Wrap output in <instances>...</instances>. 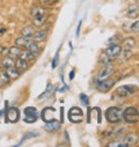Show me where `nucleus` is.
<instances>
[{"mask_svg": "<svg viewBox=\"0 0 139 147\" xmlns=\"http://www.w3.org/2000/svg\"><path fill=\"white\" fill-rule=\"evenodd\" d=\"M104 115H106V118L109 123L117 124L123 118V110L117 108V107H110V108L107 109V111Z\"/></svg>", "mask_w": 139, "mask_h": 147, "instance_id": "nucleus-1", "label": "nucleus"}, {"mask_svg": "<svg viewBox=\"0 0 139 147\" xmlns=\"http://www.w3.org/2000/svg\"><path fill=\"white\" fill-rule=\"evenodd\" d=\"M123 118L126 123L133 124L139 119V111L138 109L134 107H129L125 109V111H123Z\"/></svg>", "mask_w": 139, "mask_h": 147, "instance_id": "nucleus-2", "label": "nucleus"}, {"mask_svg": "<svg viewBox=\"0 0 139 147\" xmlns=\"http://www.w3.org/2000/svg\"><path fill=\"white\" fill-rule=\"evenodd\" d=\"M114 71H115V66L111 64V63H109V64H106L103 66V68H102V71L99 73V76L96 77V82H99V81H102V80H106V79H108L113 73H114Z\"/></svg>", "mask_w": 139, "mask_h": 147, "instance_id": "nucleus-3", "label": "nucleus"}, {"mask_svg": "<svg viewBox=\"0 0 139 147\" xmlns=\"http://www.w3.org/2000/svg\"><path fill=\"white\" fill-rule=\"evenodd\" d=\"M115 85V80L113 79H106V80H102V81H99L97 82V89L102 93H106L108 90H110V88Z\"/></svg>", "mask_w": 139, "mask_h": 147, "instance_id": "nucleus-4", "label": "nucleus"}, {"mask_svg": "<svg viewBox=\"0 0 139 147\" xmlns=\"http://www.w3.org/2000/svg\"><path fill=\"white\" fill-rule=\"evenodd\" d=\"M6 118L8 122L11 123H16L20 118V113H19V110L16 108H9L7 110V113H6Z\"/></svg>", "mask_w": 139, "mask_h": 147, "instance_id": "nucleus-5", "label": "nucleus"}, {"mask_svg": "<svg viewBox=\"0 0 139 147\" xmlns=\"http://www.w3.org/2000/svg\"><path fill=\"white\" fill-rule=\"evenodd\" d=\"M134 90H136V88H134L133 86H131V85H125V86L118 87V88L116 89V94H117L118 96H126V95H129V94L134 93Z\"/></svg>", "mask_w": 139, "mask_h": 147, "instance_id": "nucleus-6", "label": "nucleus"}, {"mask_svg": "<svg viewBox=\"0 0 139 147\" xmlns=\"http://www.w3.org/2000/svg\"><path fill=\"white\" fill-rule=\"evenodd\" d=\"M26 48H27L35 57L38 56L40 52H41V49H40L37 42H35V41H32V40H28V42H27V44H26Z\"/></svg>", "mask_w": 139, "mask_h": 147, "instance_id": "nucleus-7", "label": "nucleus"}, {"mask_svg": "<svg viewBox=\"0 0 139 147\" xmlns=\"http://www.w3.org/2000/svg\"><path fill=\"white\" fill-rule=\"evenodd\" d=\"M121 52H122V48L118 45V44H111V45H109L108 47V49H107V51H106V53L107 55H109L110 57H113V58H115V57H117V56H119L121 55Z\"/></svg>", "mask_w": 139, "mask_h": 147, "instance_id": "nucleus-8", "label": "nucleus"}, {"mask_svg": "<svg viewBox=\"0 0 139 147\" xmlns=\"http://www.w3.org/2000/svg\"><path fill=\"white\" fill-rule=\"evenodd\" d=\"M138 140H139L138 134H136V133H130V134H128V136L124 137V139H123L122 142H123L125 146H133Z\"/></svg>", "mask_w": 139, "mask_h": 147, "instance_id": "nucleus-9", "label": "nucleus"}, {"mask_svg": "<svg viewBox=\"0 0 139 147\" xmlns=\"http://www.w3.org/2000/svg\"><path fill=\"white\" fill-rule=\"evenodd\" d=\"M47 37H48V30L41 29V30L36 31V32H34L31 40L35 41V42H42V41H44Z\"/></svg>", "mask_w": 139, "mask_h": 147, "instance_id": "nucleus-10", "label": "nucleus"}, {"mask_svg": "<svg viewBox=\"0 0 139 147\" xmlns=\"http://www.w3.org/2000/svg\"><path fill=\"white\" fill-rule=\"evenodd\" d=\"M44 129L47 131H49V132H56V131H58L60 129V123L58 121H56V119H52V121L45 123Z\"/></svg>", "mask_w": 139, "mask_h": 147, "instance_id": "nucleus-11", "label": "nucleus"}, {"mask_svg": "<svg viewBox=\"0 0 139 147\" xmlns=\"http://www.w3.org/2000/svg\"><path fill=\"white\" fill-rule=\"evenodd\" d=\"M139 15V7L134 4H131L126 9V16L130 19H134Z\"/></svg>", "mask_w": 139, "mask_h": 147, "instance_id": "nucleus-12", "label": "nucleus"}, {"mask_svg": "<svg viewBox=\"0 0 139 147\" xmlns=\"http://www.w3.org/2000/svg\"><path fill=\"white\" fill-rule=\"evenodd\" d=\"M21 51H22V49H21V47H19V45L11 47V48H8V52H7L6 56H8V57H11V58H13V59H16L18 57H20Z\"/></svg>", "mask_w": 139, "mask_h": 147, "instance_id": "nucleus-13", "label": "nucleus"}, {"mask_svg": "<svg viewBox=\"0 0 139 147\" xmlns=\"http://www.w3.org/2000/svg\"><path fill=\"white\" fill-rule=\"evenodd\" d=\"M18 69H20V71H26L27 68H28V61L27 60H24V59H22L21 57H18L16 59H15V65H14Z\"/></svg>", "mask_w": 139, "mask_h": 147, "instance_id": "nucleus-14", "label": "nucleus"}, {"mask_svg": "<svg viewBox=\"0 0 139 147\" xmlns=\"http://www.w3.org/2000/svg\"><path fill=\"white\" fill-rule=\"evenodd\" d=\"M31 16L32 18H42V16H47V12L43 7H35L34 9H31Z\"/></svg>", "mask_w": 139, "mask_h": 147, "instance_id": "nucleus-15", "label": "nucleus"}, {"mask_svg": "<svg viewBox=\"0 0 139 147\" xmlns=\"http://www.w3.org/2000/svg\"><path fill=\"white\" fill-rule=\"evenodd\" d=\"M7 74L9 76L11 79H18L20 77V69H18L15 66H12V67H8L6 69Z\"/></svg>", "mask_w": 139, "mask_h": 147, "instance_id": "nucleus-16", "label": "nucleus"}, {"mask_svg": "<svg viewBox=\"0 0 139 147\" xmlns=\"http://www.w3.org/2000/svg\"><path fill=\"white\" fill-rule=\"evenodd\" d=\"M21 35L26 38H31L32 35H34V28L30 27V26H27V27H23L21 29Z\"/></svg>", "mask_w": 139, "mask_h": 147, "instance_id": "nucleus-17", "label": "nucleus"}, {"mask_svg": "<svg viewBox=\"0 0 139 147\" xmlns=\"http://www.w3.org/2000/svg\"><path fill=\"white\" fill-rule=\"evenodd\" d=\"M1 65H3V67L5 69H7L8 67H12V66L15 65V59H13V58H11L8 56H5L4 59L1 60Z\"/></svg>", "mask_w": 139, "mask_h": 147, "instance_id": "nucleus-18", "label": "nucleus"}, {"mask_svg": "<svg viewBox=\"0 0 139 147\" xmlns=\"http://www.w3.org/2000/svg\"><path fill=\"white\" fill-rule=\"evenodd\" d=\"M24 115L29 117H36L37 118V110L34 107H27L24 109Z\"/></svg>", "mask_w": 139, "mask_h": 147, "instance_id": "nucleus-19", "label": "nucleus"}, {"mask_svg": "<svg viewBox=\"0 0 139 147\" xmlns=\"http://www.w3.org/2000/svg\"><path fill=\"white\" fill-rule=\"evenodd\" d=\"M20 57L22 58V59H24V60H27V61H29V60H32L34 59V55L28 50V49H26V50H22L21 51V53H20Z\"/></svg>", "mask_w": 139, "mask_h": 147, "instance_id": "nucleus-20", "label": "nucleus"}, {"mask_svg": "<svg viewBox=\"0 0 139 147\" xmlns=\"http://www.w3.org/2000/svg\"><path fill=\"white\" fill-rule=\"evenodd\" d=\"M113 60H114V58H113V57H110L109 55H107L106 52L101 53V56H100V63H102L103 65L109 64V63H113Z\"/></svg>", "mask_w": 139, "mask_h": 147, "instance_id": "nucleus-21", "label": "nucleus"}, {"mask_svg": "<svg viewBox=\"0 0 139 147\" xmlns=\"http://www.w3.org/2000/svg\"><path fill=\"white\" fill-rule=\"evenodd\" d=\"M11 81V78L7 74V72H1L0 73V87H3L5 84H8Z\"/></svg>", "mask_w": 139, "mask_h": 147, "instance_id": "nucleus-22", "label": "nucleus"}, {"mask_svg": "<svg viewBox=\"0 0 139 147\" xmlns=\"http://www.w3.org/2000/svg\"><path fill=\"white\" fill-rule=\"evenodd\" d=\"M36 137H40V133H38V132H36V131H29V132H27V133L22 137V140H21V142H20L19 145H21L22 142H24L27 139H30V138H36Z\"/></svg>", "mask_w": 139, "mask_h": 147, "instance_id": "nucleus-23", "label": "nucleus"}, {"mask_svg": "<svg viewBox=\"0 0 139 147\" xmlns=\"http://www.w3.org/2000/svg\"><path fill=\"white\" fill-rule=\"evenodd\" d=\"M52 92H53V86H52L51 84H48L47 90H45V92H44L42 95H40V96H38V100H44V98L49 97V96L52 94Z\"/></svg>", "mask_w": 139, "mask_h": 147, "instance_id": "nucleus-24", "label": "nucleus"}, {"mask_svg": "<svg viewBox=\"0 0 139 147\" xmlns=\"http://www.w3.org/2000/svg\"><path fill=\"white\" fill-rule=\"evenodd\" d=\"M68 116H82V110L78 107H73L68 111Z\"/></svg>", "mask_w": 139, "mask_h": 147, "instance_id": "nucleus-25", "label": "nucleus"}, {"mask_svg": "<svg viewBox=\"0 0 139 147\" xmlns=\"http://www.w3.org/2000/svg\"><path fill=\"white\" fill-rule=\"evenodd\" d=\"M124 47H125V50H131L132 48H134V40L129 37L124 41Z\"/></svg>", "mask_w": 139, "mask_h": 147, "instance_id": "nucleus-26", "label": "nucleus"}, {"mask_svg": "<svg viewBox=\"0 0 139 147\" xmlns=\"http://www.w3.org/2000/svg\"><path fill=\"white\" fill-rule=\"evenodd\" d=\"M28 40H30V38H26V37H23V36H20V37H18V38L15 40V45H19V47H26Z\"/></svg>", "mask_w": 139, "mask_h": 147, "instance_id": "nucleus-27", "label": "nucleus"}, {"mask_svg": "<svg viewBox=\"0 0 139 147\" xmlns=\"http://www.w3.org/2000/svg\"><path fill=\"white\" fill-rule=\"evenodd\" d=\"M47 20V16H42V18H32V22L36 27H41Z\"/></svg>", "mask_w": 139, "mask_h": 147, "instance_id": "nucleus-28", "label": "nucleus"}, {"mask_svg": "<svg viewBox=\"0 0 139 147\" xmlns=\"http://www.w3.org/2000/svg\"><path fill=\"white\" fill-rule=\"evenodd\" d=\"M58 57H59V51H57L56 55H55V58H53L52 64H51V67H52V68H56V67H57V64H58Z\"/></svg>", "mask_w": 139, "mask_h": 147, "instance_id": "nucleus-29", "label": "nucleus"}, {"mask_svg": "<svg viewBox=\"0 0 139 147\" xmlns=\"http://www.w3.org/2000/svg\"><path fill=\"white\" fill-rule=\"evenodd\" d=\"M80 100H81V102H82L84 105H88V104H89V100H88V96H87V95L81 94V95H80Z\"/></svg>", "mask_w": 139, "mask_h": 147, "instance_id": "nucleus-30", "label": "nucleus"}, {"mask_svg": "<svg viewBox=\"0 0 139 147\" xmlns=\"http://www.w3.org/2000/svg\"><path fill=\"white\" fill-rule=\"evenodd\" d=\"M108 146H110V147H125V145L123 144V142H121V141H113V142H109L108 144Z\"/></svg>", "mask_w": 139, "mask_h": 147, "instance_id": "nucleus-31", "label": "nucleus"}, {"mask_svg": "<svg viewBox=\"0 0 139 147\" xmlns=\"http://www.w3.org/2000/svg\"><path fill=\"white\" fill-rule=\"evenodd\" d=\"M131 30L133 32H139V20L131 24Z\"/></svg>", "mask_w": 139, "mask_h": 147, "instance_id": "nucleus-32", "label": "nucleus"}, {"mask_svg": "<svg viewBox=\"0 0 139 147\" xmlns=\"http://www.w3.org/2000/svg\"><path fill=\"white\" fill-rule=\"evenodd\" d=\"M68 118L71 119L73 123H80L82 119V116H68Z\"/></svg>", "mask_w": 139, "mask_h": 147, "instance_id": "nucleus-33", "label": "nucleus"}, {"mask_svg": "<svg viewBox=\"0 0 139 147\" xmlns=\"http://www.w3.org/2000/svg\"><path fill=\"white\" fill-rule=\"evenodd\" d=\"M36 117H29V116H26V118H24V122H27V123H35L36 122Z\"/></svg>", "mask_w": 139, "mask_h": 147, "instance_id": "nucleus-34", "label": "nucleus"}, {"mask_svg": "<svg viewBox=\"0 0 139 147\" xmlns=\"http://www.w3.org/2000/svg\"><path fill=\"white\" fill-rule=\"evenodd\" d=\"M7 52H8V48L7 47H0V55L6 56Z\"/></svg>", "mask_w": 139, "mask_h": 147, "instance_id": "nucleus-35", "label": "nucleus"}, {"mask_svg": "<svg viewBox=\"0 0 139 147\" xmlns=\"http://www.w3.org/2000/svg\"><path fill=\"white\" fill-rule=\"evenodd\" d=\"M57 1H58V0H41V3L43 5H51V4H55Z\"/></svg>", "mask_w": 139, "mask_h": 147, "instance_id": "nucleus-36", "label": "nucleus"}, {"mask_svg": "<svg viewBox=\"0 0 139 147\" xmlns=\"http://www.w3.org/2000/svg\"><path fill=\"white\" fill-rule=\"evenodd\" d=\"M74 73H76V71H74V69H72V71H71V73H70V76H68V77H70V80H72V79L74 78Z\"/></svg>", "mask_w": 139, "mask_h": 147, "instance_id": "nucleus-37", "label": "nucleus"}, {"mask_svg": "<svg viewBox=\"0 0 139 147\" xmlns=\"http://www.w3.org/2000/svg\"><path fill=\"white\" fill-rule=\"evenodd\" d=\"M80 27H81V21L79 22V26H78V29H77V36H79V32H80Z\"/></svg>", "mask_w": 139, "mask_h": 147, "instance_id": "nucleus-38", "label": "nucleus"}, {"mask_svg": "<svg viewBox=\"0 0 139 147\" xmlns=\"http://www.w3.org/2000/svg\"><path fill=\"white\" fill-rule=\"evenodd\" d=\"M0 65H1V60H0Z\"/></svg>", "mask_w": 139, "mask_h": 147, "instance_id": "nucleus-39", "label": "nucleus"}]
</instances>
